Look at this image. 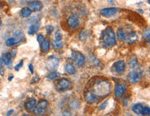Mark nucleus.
<instances>
[{
  "instance_id": "14",
  "label": "nucleus",
  "mask_w": 150,
  "mask_h": 116,
  "mask_svg": "<svg viewBox=\"0 0 150 116\" xmlns=\"http://www.w3.org/2000/svg\"><path fill=\"white\" fill-rule=\"evenodd\" d=\"M42 8H43L42 3L39 1H33L29 3V8H30L31 11H34V12L39 11V10L42 9Z\"/></svg>"
},
{
  "instance_id": "16",
  "label": "nucleus",
  "mask_w": 150,
  "mask_h": 116,
  "mask_svg": "<svg viewBox=\"0 0 150 116\" xmlns=\"http://www.w3.org/2000/svg\"><path fill=\"white\" fill-rule=\"evenodd\" d=\"M39 27H40V25H39V23H35L32 24V25L29 27L28 34L31 35H35L36 33L39 31Z\"/></svg>"
},
{
  "instance_id": "20",
  "label": "nucleus",
  "mask_w": 150,
  "mask_h": 116,
  "mask_svg": "<svg viewBox=\"0 0 150 116\" xmlns=\"http://www.w3.org/2000/svg\"><path fill=\"white\" fill-rule=\"evenodd\" d=\"M31 10L29 8H27V7H24L21 10V12H20V14H21L22 17H24V18H27L29 16H31Z\"/></svg>"
},
{
  "instance_id": "45",
  "label": "nucleus",
  "mask_w": 150,
  "mask_h": 116,
  "mask_svg": "<svg viewBox=\"0 0 150 116\" xmlns=\"http://www.w3.org/2000/svg\"><path fill=\"white\" fill-rule=\"evenodd\" d=\"M1 9V4H0V10Z\"/></svg>"
},
{
  "instance_id": "11",
  "label": "nucleus",
  "mask_w": 150,
  "mask_h": 116,
  "mask_svg": "<svg viewBox=\"0 0 150 116\" xmlns=\"http://www.w3.org/2000/svg\"><path fill=\"white\" fill-rule=\"evenodd\" d=\"M138 36L137 33H136L134 32L127 34L125 38V41L129 44H134V43H135L136 41H138Z\"/></svg>"
},
{
  "instance_id": "28",
  "label": "nucleus",
  "mask_w": 150,
  "mask_h": 116,
  "mask_svg": "<svg viewBox=\"0 0 150 116\" xmlns=\"http://www.w3.org/2000/svg\"><path fill=\"white\" fill-rule=\"evenodd\" d=\"M87 31L86 30L81 31L80 33H79V39H80L81 41H84V39L87 38Z\"/></svg>"
},
{
  "instance_id": "26",
  "label": "nucleus",
  "mask_w": 150,
  "mask_h": 116,
  "mask_svg": "<svg viewBox=\"0 0 150 116\" xmlns=\"http://www.w3.org/2000/svg\"><path fill=\"white\" fill-rule=\"evenodd\" d=\"M18 43H17L16 40L15 39L14 37H10L8 38V39L6 40V44L8 46H14V45L17 44Z\"/></svg>"
},
{
  "instance_id": "1",
  "label": "nucleus",
  "mask_w": 150,
  "mask_h": 116,
  "mask_svg": "<svg viewBox=\"0 0 150 116\" xmlns=\"http://www.w3.org/2000/svg\"><path fill=\"white\" fill-rule=\"evenodd\" d=\"M111 91V84L107 81H100L95 84L94 93L96 96L103 97L109 94Z\"/></svg>"
},
{
  "instance_id": "35",
  "label": "nucleus",
  "mask_w": 150,
  "mask_h": 116,
  "mask_svg": "<svg viewBox=\"0 0 150 116\" xmlns=\"http://www.w3.org/2000/svg\"><path fill=\"white\" fill-rule=\"evenodd\" d=\"M108 104V101H105L104 102L101 104V105L100 106V110H105L106 109L107 106Z\"/></svg>"
},
{
  "instance_id": "8",
  "label": "nucleus",
  "mask_w": 150,
  "mask_h": 116,
  "mask_svg": "<svg viewBox=\"0 0 150 116\" xmlns=\"http://www.w3.org/2000/svg\"><path fill=\"white\" fill-rule=\"evenodd\" d=\"M73 57L75 60V63L78 66H82L84 65V62H85V58L82 53L80 52H75L73 53Z\"/></svg>"
},
{
  "instance_id": "24",
  "label": "nucleus",
  "mask_w": 150,
  "mask_h": 116,
  "mask_svg": "<svg viewBox=\"0 0 150 116\" xmlns=\"http://www.w3.org/2000/svg\"><path fill=\"white\" fill-rule=\"evenodd\" d=\"M53 48H54L56 50L61 49V48L63 47V41H62V40L58 41V40H55V39H53Z\"/></svg>"
},
{
  "instance_id": "25",
  "label": "nucleus",
  "mask_w": 150,
  "mask_h": 116,
  "mask_svg": "<svg viewBox=\"0 0 150 116\" xmlns=\"http://www.w3.org/2000/svg\"><path fill=\"white\" fill-rule=\"evenodd\" d=\"M60 76V73L56 72V71H52L51 73H49L47 76V78L49 79H57L58 77H59Z\"/></svg>"
},
{
  "instance_id": "6",
  "label": "nucleus",
  "mask_w": 150,
  "mask_h": 116,
  "mask_svg": "<svg viewBox=\"0 0 150 116\" xmlns=\"http://www.w3.org/2000/svg\"><path fill=\"white\" fill-rule=\"evenodd\" d=\"M71 83L67 79H61L57 83V89L60 91H64L70 88Z\"/></svg>"
},
{
  "instance_id": "4",
  "label": "nucleus",
  "mask_w": 150,
  "mask_h": 116,
  "mask_svg": "<svg viewBox=\"0 0 150 116\" xmlns=\"http://www.w3.org/2000/svg\"><path fill=\"white\" fill-rule=\"evenodd\" d=\"M59 66V60L54 56L49 57L46 63V67L49 71H56Z\"/></svg>"
},
{
  "instance_id": "37",
  "label": "nucleus",
  "mask_w": 150,
  "mask_h": 116,
  "mask_svg": "<svg viewBox=\"0 0 150 116\" xmlns=\"http://www.w3.org/2000/svg\"><path fill=\"white\" fill-rule=\"evenodd\" d=\"M4 66H3V63L1 62V60H0V75H4Z\"/></svg>"
},
{
  "instance_id": "30",
  "label": "nucleus",
  "mask_w": 150,
  "mask_h": 116,
  "mask_svg": "<svg viewBox=\"0 0 150 116\" xmlns=\"http://www.w3.org/2000/svg\"><path fill=\"white\" fill-rule=\"evenodd\" d=\"M69 105L71 107V108L73 109H77L80 106V104H79L78 102L76 101V100H71V101L69 103Z\"/></svg>"
},
{
  "instance_id": "17",
  "label": "nucleus",
  "mask_w": 150,
  "mask_h": 116,
  "mask_svg": "<svg viewBox=\"0 0 150 116\" xmlns=\"http://www.w3.org/2000/svg\"><path fill=\"white\" fill-rule=\"evenodd\" d=\"M86 100L89 103H94L98 102V97L94 93H89L86 96Z\"/></svg>"
},
{
  "instance_id": "23",
  "label": "nucleus",
  "mask_w": 150,
  "mask_h": 116,
  "mask_svg": "<svg viewBox=\"0 0 150 116\" xmlns=\"http://www.w3.org/2000/svg\"><path fill=\"white\" fill-rule=\"evenodd\" d=\"M126 34L124 31L122 29L120 28L118 29V31H117V38H118V40L120 41H125V38L126 37Z\"/></svg>"
},
{
  "instance_id": "32",
  "label": "nucleus",
  "mask_w": 150,
  "mask_h": 116,
  "mask_svg": "<svg viewBox=\"0 0 150 116\" xmlns=\"http://www.w3.org/2000/svg\"><path fill=\"white\" fill-rule=\"evenodd\" d=\"M141 114L144 115H150V109L149 107H143Z\"/></svg>"
},
{
  "instance_id": "39",
  "label": "nucleus",
  "mask_w": 150,
  "mask_h": 116,
  "mask_svg": "<svg viewBox=\"0 0 150 116\" xmlns=\"http://www.w3.org/2000/svg\"><path fill=\"white\" fill-rule=\"evenodd\" d=\"M29 70H30V72L31 74L34 73V68H33V66L32 64H29Z\"/></svg>"
},
{
  "instance_id": "19",
  "label": "nucleus",
  "mask_w": 150,
  "mask_h": 116,
  "mask_svg": "<svg viewBox=\"0 0 150 116\" xmlns=\"http://www.w3.org/2000/svg\"><path fill=\"white\" fill-rule=\"evenodd\" d=\"M13 36H14L13 37L15 38V39L16 40L18 44L24 39V33L21 31H18V32L15 33Z\"/></svg>"
},
{
  "instance_id": "43",
  "label": "nucleus",
  "mask_w": 150,
  "mask_h": 116,
  "mask_svg": "<svg viewBox=\"0 0 150 116\" xmlns=\"http://www.w3.org/2000/svg\"><path fill=\"white\" fill-rule=\"evenodd\" d=\"M63 115H70L71 114H70V113H69V112H65V113H63Z\"/></svg>"
},
{
  "instance_id": "13",
  "label": "nucleus",
  "mask_w": 150,
  "mask_h": 116,
  "mask_svg": "<svg viewBox=\"0 0 150 116\" xmlns=\"http://www.w3.org/2000/svg\"><path fill=\"white\" fill-rule=\"evenodd\" d=\"M1 61L3 63V64L6 65V66L10 67L13 63V60H12V56L10 53H4L2 55L1 58Z\"/></svg>"
},
{
  "instance_id": "22",
  "label": "nucleus",
  "mask_w": 150,
  "mask_h": 116,
  "mask_svg": "<svg viewBox=\"0 0 150 116\" xmlns=\"http://www.w3.org/2000/svg\"><path fill=\"white\" fill-rule=\"evenodd\" d=\"M41 46H42V51H44V53H46V52H48L49 51L50 42L48 39H44V40L42 41V44H41Z\"/></svg>"
},
{
  "instance_id": "15",
  "label": "nucleus",
  "mask_w": 150,
  "mask_h": 116,
  "mask_svg": "<svg viewBox=\"0 0 150 116\" xmlns=\"http://www.w3.org/2000/svg\"><path fill=\"white\" fill-rule=\"evenodd\" d=\"M36 105V100L35 98H32L31 99H29L28 101L26 102L25 104V109L26 110L28 111H30L32 109H33L34 107H35Z\"/></svg>"
},
{
  "instance_id": "10",
  "label": "nucleus",
  "mask_w": 150,
  "mask_h": 116,
  "mask_svg": "<svg viewBox=\"0 0 150 116\" xmlns=\"http://www.w3.org/2000/svg\"><path fill=\"white\" fill-rule=\"evenodd\" d=\"M125 92V86L121 84H117L114 88V94L117 98H120Z\"/></svg>"
},
{
  "instance_id": "5",
  "label": "nucleus",
  "mask_w": 150,
  "mask_h": 116,
  "mask_svg": "<svg viewBox=\"0 0 150 116\" xmlns=\"http://www.w3.org/2000/svg\"><path fill=\"white\" fill-rule=\"evenodd\" d=\"M67 25L72 30L77 29L80 26V20L77 15H71L67 19Z\"/></svg>"
},
{
  "instance_id": "7",
  "label": "nucleus",
  "mask_w": 150,
  "mask_h": 116,
  "mask_svg": "<svg viewBox=\"0 0 150 116\" xmlns=\"http://www.w3.org/2000/svg\"><path fill=\"white\" fill-rule=\"evenodd\" d=\"M117 12H118V9L116 8H105L101 10L100 14L102 16L109 18L115 15Z\"/></svg>"
},
{
  "instance_id": "33",
  "label": "nucleus",
  "mask_w": 150,
  "mask_h": 116,
  "mask_svg": "<svg viewBox=\"0 0 150 116\" xmlns=\"http://www.w3.org/2000/svg\"><path fill=\"white\" fill-rule=\"evenodd\" d=\"M54 39L55 40H58V41L62 40V36L61 33H60L59 31H56V34H55Z\"/></svg>"
},
{
  "instance_id": "41",
  "label": "nucleus",
  "mask_w": 150,
  "mask_h": 116,
  "mask_svg": "<svg viewBox=\"0 0 150 116\" xmlns=\"http://www.w3.org/2000/svg\"><path fill=\"white\" fill-rule=\"evenodd\" d=\"M13 113V110H10V111H8L7 112V114H6V115H11Z\"/></svg>"
},
{
  "instance_id": "42",
  "label": "nucleus",
  "mask_w": 150,
  "mask_h": 116,
  "mask_svg": "<svg viewBox=\"0 0 150 116\" xmlns=\"http://www.w3.org/2000/svg\"><path fill=\"white\" fill-rule=\"evenodd\" d=\"M13 77H14V76H13V75H12V76H10V77H8V81H11V80H12V79H13Z\"/></svg>"
},
{
  "instance_id": "40",
  "label": "nucleus",
  "mask_w": 150,
  "mask_h": 116,
  "mask_svg": "<svg viewBox=\"0 0 150 116\" xmlns=\"http://www.w3.org/2000/svg\"><path fill=\"white\" fill-rule=\"evenodd\" d=\"M31 0H20V2L21 3H29V1H31Z\"/></svg>"
},
{
  "instance_id": "9",
  "label": "nucleus",
  "mask_w": 150,
  "mask_h": 116,
  "mask_svg": "<svg viewBox=\"0 0 150 116\" xmlns=\"http://www.w3.org/2000/svg\"><path fill=\"white\" fill-rule=\"evenodd\" d=\"M140 73L138 71H133L130 72L128 75V79L129 81L132 84H135L137 83L140 79Z\"/></svg>"
},
{
  "instance_id": "27",
  "label": "nucleus",
  "mask_w": 150,
  "mask_h": 116,
  "mask_svg": "<svg viewBox=\"0 0 150 116\" xmlns=\"http://www.w3.org/2000/svg\"><path fill=\"white\" fill-rule=\"evenodd\" d=\"M138 64V61L136 58H133L130 60V61L129 62V66L131 69H134L136 66Z\"/></svg>"
},
{
  "instance_id": "36",
  "label": "nucleus",
  "mask_w": 150,
  "mask_h": 116,
  "mask_svg": "<svg viewBox=\"0 0 150 116\" xmlns=\"http://www.w3.org/2000/svg\"><path fill=\"white\" fill-rule=\"evenodd\" d=\"M23 64H24V62L22 60V61L20 62V63L18 64L15 66V71H19V70H20V69L22 67V66H23Z\"/></svg>"
},
{
  "instance_id": "29",
  "label": "nucleus",
  "mask_w": 150,
  "mask_h": 116,
  "mask_svg": "<svg viewBox=\"0 0 150 116\" xmlns=\"http://www.w3.org/2000/svg\"><path fill=\"white\" fill-rule=\"evenodd\" d=\"M143 37L144 38L145 40L147 41V42H149V40H150V34H149V29H147V30H145L143 32Z\"/></svg>"
},
{
  "instance_id": "21",
  "label": "nucleus",
  "mask_w": 150,
  "mask_h": 116,
  "mask_svg": "<svg viewBox=\"0 0 150 116\" xmlns=\"http://www.w3.org/2000/svg\"><path fill=\"white\" fill-rule=\"evenodd\" d=\"M143 107L141 103L135 104L132 107L133 112L136 114H141V111H142Z\"/></svg>"
},
{
  "instance_id": "38",
  "label": "nucleus",
  "mask_w": 150,
  "mask_h": 116,
  "mask_svg": "<svg viewBox=\"0 0 150 116\" xmlns=\"http://www.w3.org/2000/svg\"><path fill=\"white\" fill-rule=\"evenodd\" d=\"M16 53H17V49L16 48H14V49L12 50L10 54H11L12 58H15V57L16 56Z\"/></svg>"
},
{
  "instance_id": "44",
  "label": "nucleus",
  "mask_w": 150,
  "mask_h": 116,
  "mask_svg": "<svg viewBox=\"0 0 150 116\" xmlns=\"http://www.w3.org/2000/svg\"><path fill=\"white\" fill-rule=\"evenodd\" d=\"M1 24H2V22H1V20H0V27H1Z\"/></svg>"
},
{
  "instance_id": "3",
  "label": "nucleus",
  "mask_w": 150,
  "mask_h": 116,
  "mask_svg": "<svg viewBox=\"0 0 150 116\" xmlns=\"http://www.w3.org/2000/svg\"><path fill=\"white\" fill-rule=\"evenodd\" d=\"M48 104H49V102H48L47 100H40V101L37 103V104L35 105L36 107H34L33 113H35V115H43V114L45 113Z\"/></svg>"
},
{
  "instance_id": "2",
  "label": "nucleus",
  "mask_w": 150,
  "mask_h": 116,
  "mask_svg": "<svg viewBox=\"0 0 150 116\" xmlns=\"http://www.w3.org/2000/svg\"><path fill=\"white\" fill-rule=\"evenodd\" d=\"M116 44V39L114 31L111 28L109 27L105 31L103 35V44L105 47L110 48L113 47Z\"/></svg>"
},
{
  "instance_id": "18",
  "label": "nucleus",
  "mask_w": 150,
  "mask_h": 116,
  "mask_svg": "<svg viewBox=\"0 0 150 116\" xmlns=\"http://www.w3.org/2000/svg\"><path fill=\"white\" fill-rule=\"evenodd\" d=\"M64 69L65 71L67 73L70 74V75H73L75 72V67H74V66L71 63H67L64 66Z\"/></svg>"
},
{
  "instance_id": "12",
  "label": "nucleus",
  "mask_w": 150,
  "mask_h": 116,
  "mask_svg": "<svg viewBox=\"0 0 150 116\" xmlns=\"http://www.w3.org/2000/svg\"><path fill=\"white\" fill-rule=\"evenodd\" d=\"M113 68H114V71L116 73H118L119 74L122 73L125 71V62L122 61V60H120V61L116 62L114 64Z\"/></svg>"
},
{
  "instance_id": "34",
  "label": "nucleus",
  "mask_w": 150,
  "mask_h": 116,
  "mask_svg": "<svg viewBox=\"0 0 150 116\" xmlns=\"http://www.w3.org/2000/svg\"><path fill=\"white\" fill-rule=\"evenodd\" d=\"M37 41H38L39 44L41 45V44L42 43V41L44 40V36H43V35L41 34V33L39 34L38 35H37Z\"/></svg>"
},
{
  "instance_id": "31",
  "label": "nucleus",
  "mask_w": 150,
  "mask_h": 116,
  "mask_svg": "<svg viewBox=\"0 0 150 116\" xmlns=\"http://www.w3.org/2000/svg\"><path fill=\"white\" fill-rule=\"evenodd\" d=\"M53 31H54V27L52 25H48L46 26V32L48 35H50L52 33Z\"/></svg>"
}]
</instances>
